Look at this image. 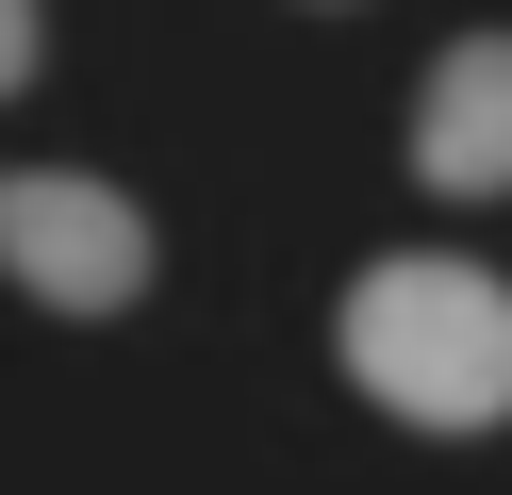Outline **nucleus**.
<instances>
[{"instance_id":"1","label":"nucleus","mask_w":512,"mask_h":495,"mask_svg":"<svg viewBox=\"0 0 512 495\" xmlns=\"http://www.w3.org/2000/svg\"><path fill=\"white\" fill-rule=\"evenodd\" d=\"M331 347H347V380L397 429H446V446L463 429H512V281L463 264V248H380L347 281Z\"/></svg>"},{"instance_id":"2","label":"nucleus","mask_w":512,"mask_h":495,"mask_svg":"<svg viewBox=\"0 0 512 495\" xmlns=\"http://www.w3.org/2000/svg\"><path fill=\"white\" fill-rule=\"evenodd\" d=\"M0 281L34 314H133L149 297V215L83 165H0Z\"/></svg>"},{"instance_id":"3","label":"nucleus","mask_w":512,"mask_h":495,"mask_svg":"<svg viewBox=\"0 0 512 495\" xmlns=\"http://www.w3.org/2000/svg\"><path fill=\"white\" fill-rule=\"evenodd\" d=\"M413 182L430 198H512V33H463L413 83Z\"/></svg>"},{"instance_id":"4","label":"nucleus","mask_w":512,"mask_h":495,"mask_svg":"<svg viewBox=\"0 0 512 495\" xmlns=\"http://www.w3.org/2000/svg\"><path fill=\"white\" fill-rule=\"evenodd\" d=\"M34 66H50V17H34V0H0V99L34 83Z\"/></svg>"}]
</instances>
